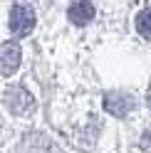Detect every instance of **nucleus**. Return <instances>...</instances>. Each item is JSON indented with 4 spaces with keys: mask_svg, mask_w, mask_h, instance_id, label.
I'll return each mask as SVG.
<instances>
[{
    "mask_svg": "<svg viewBox=\"0 0 151 153\" xmlns=\"http://www.w3.org/2000/svg\"><path fill=\"white\" fill-rule=\"evenodd\" d=\"M35 27V10L30 3H25V0H20V3H15L10 7V30L15 37H25L30 35Z\"/></svg>",
    "mask_w": 151,
    "mask_h": 153,
    "instance_id": "1",
    "label": "nucleus"
},
{
    "mask_svg": "<svg viewBox=\"0 0 151 153\" xmlns=\"http://www.w3.org/2000/svg\"><path fill=\"white\" fill-rule=\"evenodd\" d=\"M20 59H22V50L17 42H3L0 45V74L3 76L15 74V69L20 67Z\"/></svg>",
    "mask_w": 151,
    "mask_h": 153,
    "instance_id": "2",
    "label": "nucleus"
},
{
    "mask_svg": "<svg viewBox=\"0 0 151 153\" xmlns=\"http://www.w3.org/2000/svg\"><path fill=\"white\" fill-rule=\"evenodd\" d=\"M94 15H97V10H94V5L89 3V0H72L70 7H67V17L72 25L77 27H84L89 25L94 20Z\"/></svg>",
    "mask_w": 151,
    "mask_h": 153,
    "instance_id": "3",
    "label": "nucleus"
},
{
    "mask_svg": "<svg viewBox=\"0 0 151 153\" xmlns=\"http://www.w3.org/2000/svg\"><path fill=\"white\" fill-rule=\"evenodd\" d=\"M131 106H134V101L124 91H114V94H107L104 97V109L109 114H114V116H126V111Z\"/></svg>",
    "mask_w": 151,
    "mask_h": 153,
    "instance_id": "4",
    "label": "nucleus"
},
{
    "mask_svg": "<svg viewBox=\"0 0 151 153\" xmlns=\"http://www.w3.org/2000/svg\"><path fill=\"white\" fill-rule=\"evenodd\" d=\"M136 32L144 37V40H151V7H144V10H139L136 15Z\"/></svg>",
    "mask_w": 151,
    "mask_h": 153,
    "instance_id": "5",
    "label": "nucleus"
},
{
    "mask_svg": "<svg viewBox=\"0 0 151 153\" xmlns=\"http://www.w3.org/2000/svg\"><path fill=\"white\" fill-rule=\"evenodd\" d=\"M146 99H149V106H151V91H149V97H146Z\"/></svg>",
    "mask_w": 151,
    "mask_h": 153,
    "instance_id": "6",
    "label": "nucleus"
}]
</instances>
